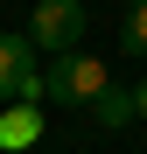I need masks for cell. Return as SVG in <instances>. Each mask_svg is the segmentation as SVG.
Segmentation results:
<instances>
[{"label":"cell","mask_w":147,"mask_h":154,"mask_svg":"<svg viewBox=\"0 0 147 154\" xmlns=\"http://www.w3.org/2000/svg\"><path fill=\"white\" fill-rule=\"evenodd\" d=\"M105 84H112V77H105V63H98V56H84V49H70V56H56V63L42 70V98H49V105H84V112H91Z\"/></svg>","instance_id":"1"},{"label":"cell","mask_w":147,"mask_h":154,"mask_svg":"<svg viewBox=\"0 0 147 154\" xmlns=\"http://www.w3.org/2000/svg\"><path fill=\"white\" fill-rule=\"evenodd\" d=\"M84 28H91L84 0H35V14H28V42H35V49H49V56L84 49Z\"/></svg>","instance_id":"2"},{"label":"cell","mask_w":147,"mask_h":154,"mask_svg":"<svg viewBox=\"0 0 147 154\" xmlns=\"http://www.w3.org/2000/svg\"><path fill=\"white\" fill-rule=\"evenodd\" d=\"M42 49L28 35H0V98L7 105H42Z\"/></svg>","instance_id":"3"},{"label":"cell","mask_w":147,"mask_h":154,"mask_svg":"<svg viewBox=\"0 0 147 154\" xmlns=\"http://www.w3.org/2000/svg\"><path fill=\"white\" fill-rule=\"evenodd\" d=\"M42 140V105H7L0 112V154H21Z\"/></svg>","instance_id":"4"},{"label":"cell","mask_w":147,"mask_h":154,"mask_svg":"<svg viewBox=\"0 0 147 154\" xmlns=\"http://www.w3.org/2000/svg\"><path fill=\"white\" fill-rule=\"evenodd\" d=\"M91 119H98V133H126L133 126V84H105L98 105H91Z\"/></svg>","instance_id":"5"},{"label":"cell","mask_w":147,"mask_h":154,"mask_svg":"<svg viewBox=\"0 0 147 154\" xmlns=\"http://www.w3.org/2000/svg\"><path fill=\"white\" fill-rule=\"evenodd\" d=\"M126 56H147V0H126V28H119Z\"/></svg>","instance_id":"6"},{"label":"cell","mask_w":147,"mask_h":154,"mask_svg":"<svg viewBox=\"0 0 147 154\" xmlns=\"http://www.w3.org/2000/svg\"><path fill=\"white\" fill-rule=\"evenodd\" d=\"M133 119H147V77L133 84Z\"/></svg>","instance_id":"7"}]
</instances>
